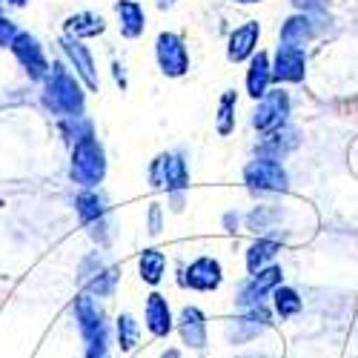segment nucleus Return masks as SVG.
<instances>
[{
    "label": "nucleus",
    "instance_id": "1",
    "mask_svg": "<svg viewBox=\"0 0 358 358\" xmlns=\"http://www.w3.org/2000/svg\"><path fill=\"white\" fill-rule=\"evenodd\" d=\"M83 89L75 75L64 64H52V72L43 86V106L61 117H80L83 115Z\"/></svg>",
    "mask_w": 358,
    "mask_h": 358
},
{
    "label": "nucleus",
    "instance_id": "2",
    "mask_svg": "<svg viewBox=\"0 0 358 358\" xmlns=\"http://www.w3.org/2000/svg\"><path fill=\"white\" fill-rule=\"evenodd\" d=\"M106 178V152L95 135H86L72 146V181L80 189H95Z\"/></svg>",
    "mask_w": 358,
    "mask_h": 358
},
{
    "label": "nucleus",
    "instance_id": "3",
    "mask_svg": "<svg viewBox=\"0 0 358 358\" xmlns=\"http://www.w3.org/2000/svg\"><path fill=\"white\" fill-rule=\"evenodd\" d=\"M149 184L155 189H166L169 195H178L189 187V169L187 161L178 152H164L149 166Z\"/></svg>",
    "mask_w": 358,
    "mask_h": 358
},
{
    "label": "nucleus",
    "instance_id": "4",
    "mask_svg": "<svg viewBox=\"0 0 358 358\" xmlns=\"http://www.w3.org/2000/svg\"><path fill=\"white\" fill-rule=\"evenodd\" d=\"M244 181L252 192H287L289 178L278 158H255L244 166Z\"/></svg>",
    "mask_w": 358,
    "mask_h": 358
},
{
    "label": "nucleus",
    "instance_id": "5",
    "mask_svg": "<svg viewBox=\"0 0 358 358\" xmlns=\"http://www.w3.org/2000/svg\"><path fill=\"white\" fill-rule=\"evenodd\" d=\"M287 115H289V95L284 89H273L264 98H258L252 109V127L264 135H270L281 127H287Z\"/></svg>",
    "mask_w": 358,
    "mask_h": 358
},
{
    "label": "nucleus",
    "instance_id": "6",
    "mask_svg": "<svg viewBox=\"0 0 358 358\" xmlns=\"http://www.w3.org/2000/svg\"><path fill=\"white\" fill-rule=\"evenodd\" d=\"M155 57H158V66L166 78H181L189 72V52L181 35L175 32H161L155 41Z\"/></svg>",
    "mask_w": 358,
    "mask_h": 358
},
{
    "label": "nucleus",
    "instance_id": "7",
    "mask_svg": "<svg viewBox=\"0 0 358 358\" xmlns=\"http://www.w3.org/2000/svg\"><path fill=\"white\" fill-rule=\"evenodd\" d=\"M9 49L15 52L17 64L26 69V75L32 78V80H46V78H49L52 66H49L46 52H43V46L38 43V38H35V35H29V32H17V38L12 41V46H9Z\"/></svg>",
    "mask_w": 358,
    "mask_h": 358
},
{
    "label": "nucleus",
    "instance_id": "8",
    "mask_svg": "<svg viewBox=\"0 0 358 358\" xmlns=\"http://www.w3.org/2000/svg\"><path fill=\"white\" fill-rule=\"evenodd\" d=\"M281 284V270L278 266H266V270H258L252 273L241 289H238V307H244V310H252V307H261L264 304V295L266 292H275Z\"/></svg>",
    "mask_w": 358,
    "mask_h": 358
},
{
    "label": "nucleus",
    "instance_id": "9",
    "mask_svg": "<svg viewBox=\"0 0 358 358\" xmlns=\"http://www.w3.org/2000/svg\"><path fill=\"white\" fill-rule=\"evenodd\" d=\"M307 75V55L304 46L281 43L273 61V80L278 83H301Z\"/></svg>",
    "mask_w": 358,
    "mask_h": 358
},
{
    "label": "nucleus",
    "instance_id": "10",
    "mask_svg": "<svg viewBox=\"0 0 358 358\" xmlns=\"http://www.w3.org/2000/svg\"><path fill=\"white\" fill-rule=\"evenodd\" d=\"M61 49H64V55L69 57V64L75 66V72H78V78L92 89V92H98V86H101V80H98V72H95V61H92V52H89V46H83L78 38H64L61 41Z\"/></svg>",
    "mask_w": 358,
    "mask_h": 358
},
{
    "label": "nucleus",
    "instance_id": "11",
    "mask_svg": "<svg viewBox=\"0 0 358 358\" xmlns=\"http://www.w3.org/2000/svg\"><path fill=\"white\" fill-rule=\"evenodd\" d=\"M258 35H261V26L258 20H247L235 29L229 35V46H227V57L232 64H241L247 57L255 55V46H258Z\"/></svg>",
    "mask_w": 358,
    "mask_h": 358
},
{
    "label": "nucleus",
    "instance_id": "12",
    "mask_svg": "<svg viewBox=\"0 0 358 358\" xmlns=\"http://www.w3.org/2000/svg\"><path fill=\"white\" fill-rule=\"evenodd\" d=\"M75 210H78L80 221L89 229H92V235H98L101 229H106V201L95 189H83L75 198Z\"/></svg>",
    "mask_w": 358,
    "mask_h": 358
},
{
    "label": "nucleus",
    "instance_id": "13",
    "mask_svg": "<svg viewBox=\"0 0 358 358\" xmlns=\"http://www.w3.org/2000/svg\"><path fill=\"white\" fill-rule=\"evenodd\" d=\"M89 261H92L95 273L80 270V281H83V287L89 289V295H98V298H101V295H112V292H115V284H117V270H115V266H106L98 252L89 255Z\"/></svg>",
    "mask_w": 358,
    "mask_h": 358
},
{
    "label": "nucleus",
    "instance_id": "14",
    "mask_svg": "<svg viewBox=\"0 0 358 358\" xmlns=\"http://www.w3.org/2000/svg\"><path fill=\"white\" fill-rule=\"evenodd\" d=\"M115 15H117V26H121V35L135 41L143 35L146 29V12L138 0H117L115 3Z\"/></svg>",
    "mask_w": 358,
    "mask_h": 358
},
{
    "label": "nucleus",
    "instance_id": "15",
    "mask_svg": "<svg viewBox=\"0 0 358 358\" xmlns=\"http://www.w3.org/2000/svg\"><path fill=\"white\" fill-rule=\"evenodd\" d=\"M184 284H189L192 289H203V292L206 289H215L221 284V264L215 258H210V255L192 261L189 270H187Z\"/></svg>",
    "mask_w": 358,
    "mask_h": 358
},
{
    "label": "nucleus",
    "instance_id": "16",
    "mask_svg": "<svg viewBox=\"0 0 358 358\" xmlns=\"http://www.w3.org/2000/svg\"><path fill=\"white\" fill-rule=\"evenodd\" d=\"M270 80H273V64L270 57H266L264 52L252 55L250 57V72H247V92L250 98H264L266 92H270Z\"/></svg>",
    "mask_w": 358,
    "mask_h": 358
},
{
    "label": "nucleus",
    "instance_id": "17",
    "mask_svg": "<svg viewBox=\"0 0 358 358\" xmlns=\"http://www.w3.org/2000/svg\"><path fill=\"white\" fill-rule=\"evenodd\" d=\"M295 146H298V132L289 129V127H281V129L270 132L258 143V152L264 158H284L287 152H292Z\"/></svg>",
    "mask_w": 358,
    "mask_h": 358
},
{
    "label": "nucleus",
    "instance_id": "18",
    "mask_svg": "<svg viewBox=\"0 0 358 358\" xmlns=\"http://www.w3.org/2000/svg\"><path fill=\"white\" fill-rule=\"evenodd\" d=\"M146 327L152 336H166L172 330V313H169V304L166 298L152 292L146 301Z\"/></svg>",
    "mask_w": 358,
    "mask_h": 358
},
{
    "label": "nucleus",
    "instance_id": "19",
    "mask_svg": "<svg viewBox=\"0 0 358 358\" xmlns=\"http://www.w3.org/2000/svg\"><path fill=\"white\" fill-rule=\"evenodd\" d=\"M178 330H181V338H184L189 347H195V350H201V347L206 344V321H203V313L195 310V307H187V310L181 313Z\"/></svg>",
    "mask_w": 358,
    "mask_h": 358
},
{
    "label": "nucleus",
    "instance_id": "20",
    "mask_svg": "<svg viewBox=\"0 0 358 358\" xmlns=\"http://www.w3.org/2000/svg\"><path fill=\"white\" fill-rule=\"evenodd\" d=\"M64 29H66L69 38L83 41V38H98V35H103L106 23H103V17L95 15V12H78V15H72V17L64 23Z\"/></svg>",
    "mask_w": 358,
    "mask_h": 358
},
{
    "label": "nucleus",
    "instance_id": "21",
    "mask_svg": "<svg viewBox=\"0 0 358 358\" xmlns=\"http://www.w3.org/2000/svg\"><path fill=\"white\" fill-rule=\"evenodd\" d=\"M315 38V20L310 15H292L284 26H281V43H292V46H304Z\"/></svg>",
    "mask_w": 358,
    "mask_h": 358
},
{
    "label": "nucleus",
    "instance_id": "22",
    "mask_svg": "<svg viewBox=\"0 0 358 358\" xmlns=\"http://www.w3.org/2000/svg\"><path fill=\"white\" fill-rule=\"evenodd\" d=\"M164 270H166V258H164V252H158V250H146V252L141 255V278H143L146 284H158V281L164 278Z\"/></svg>",
    "mask_w": 358,
    "mask_h": 358
},
{
    "label": "nucleus",
    "instance_id": "23",
    "mask_svg": "<svg viewBox=\"0 0 358 358\" xmlns=\"http://www.w3.org/2000/svg\"><path fill=\"white\" fill-rule=\"evenodd\" d=\"M275 252H278V244H275V241H266V238H261V241H255V244L250 247V252H247V270H250V273L264 270V264H266V261H273Z\"/></svg>",
    "mask_w": 358,
    "mask_h": 358
},
{
    "label": "nucleus",
    "instance_id": "24",
    "mask_svg": "<svg viewBox=\"0 0 358 358\" xmlns=\"http://www.w3.org/2000/svg\"><path fill=\"white\" fill-rule=\"evenodd\" d=\"M235 92H224L221 103H218V117H215V127L221 135H229L235 129Z\"/></svg>",
    "mask_w": 358,
    "mask_h": 358
},
{
    "label": "nucleus",
    "instance_id": "25",
    "mask_svg": "<svg viewBox=\"0 0 358 358\" xmlns=\"http://www.w3.org/2000/svg\"><path fill=\"white\" fill-rule=\"evenodd\" d=\"M273 295H275V310H278L281 318H289V315H295L298 310H301V298H298L295 289H289V287H278Z\"/></svg>",
    "mask_w": 358,
    "mask_h": 358
},
{
    "label": "nucleus",
    "instance_id": "26",
    "mask_svg": "<svg viewBox=\"0 0 358 358\" xmlns=\"http://www.w3.org/2000/svg\"><path fill=\"white\" fill-rule=\"evenodd\" d=\"M117 341H121L124 350H132L138 344V324L132 321V315H121L117 318Z\"/></svg>",
    "mask_w": 358,
    "mask_h": 358
},
{
    "label": "nucleus",
    "instance_id": "27",
    "mask_svg": "<svg viewBox=\"0 0 358 358\" xmlns=\"http://www.w3.org/2000/svg\"><path fill=\"white\" fill-rule=\"evenodd\" d=\"M15 38H17V26L6 15H0V46H12Z\"/></svg>",
    "mask_w": 358,
    "mask_h": 358
},
{
    "label": "nucleus",
    "instance_id": "28",
    "mask_svg": "<svg viewBox=\"0 0 358 358\" xmlns=\"http://www.w3.org/2000/svg\"><path fill=\"white\" fill-rule=\"evenodd\" d=\"M149 232H152V235L161 232V210H158V206L149 210Z\"/></svg>",
    "mask_w": 358,
    "mask_h": 358
},
{
    "label": "nucleus",
    "instance_id": "29",
    "mask_svg": "<svg viewBox=\"0 0 358 358\" xmlns=\"http://www.w3.org/2000/svg\"><path fill=\"white\" fill-rule=\"evenodd\" d=\"M26 0H0V15H6L9 9H23Z\"/></svg>",
    "mask_w": 358,
    "mask_h": 358
},
{
    "label": "nucleus",
    "instance_id": "30",
    "mask_svg": "<svg viewBox=\"0 0 358 358\" xmlns=\"http://www.w3.org/2000/svg\"><path fill=\"white\" fill-rule=\"evenodd\" d=\"M292 3L298 6V9H313V6H318L321 0H292Z\"/></svg>",
    "mask_w": 358,
    "mask_h": 358
},
{
    "label": "nucleus",
    "instance_id": "31",
    "mask_svg": "<svg viewBox=\"0 0 358 358\" xmlns=\"http://www.w3.org/2000/svg\"><path fill=\"white\" fill-rule=\"evenodd\" d=\"M158 6H161V9H172L175 0H158Z\"/></svg>",
    "mask_w": 358,
    "mask_h": 358
},
{
    "label": "nucleus",
    "instance_id": "32",
    "mask_svg": "<svg viewBox=\"0 0 358 358\" xmlns=\"http://www.w3.org/2000/svg\"><path fill=\"white\" fill-rule=\"evenodd\" d=\"M161 358H178V352H175V350H169V352H166V355H161Z\"/></svg>",
    "mask_w": 358,
    "mask_h": 358
},
{
    "label": "nucleus",
    "instance_id": "33",
    "mask_svg": "<svg viewBox=\"0 0 358 358\" xmlns=\"http://www.w3.org/2000/svg\"><path fill=\"white\" fill-rule=\"evenodd\" d=\"M235 3H258V0H235Z\"/></svg>",
    "mask_w": 358,
    "mask_h": 358
}]
</instances>
